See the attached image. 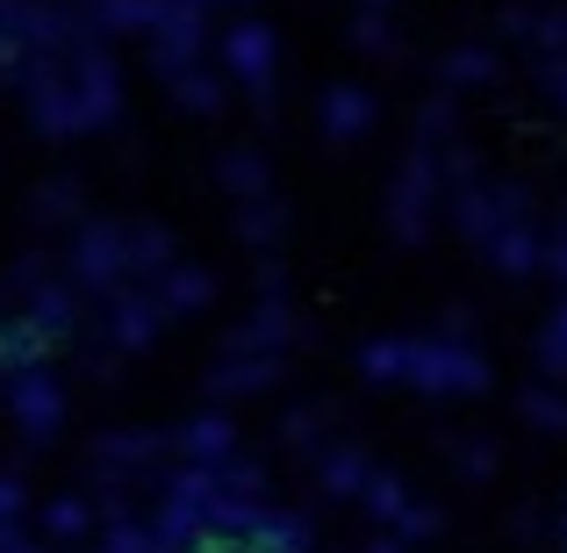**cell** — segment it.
Segmentation results:
<instances>
[{
    "mask_svg": "<svg viewBox=\"0 0 567 553\" xmlns=\"http://www.w3.org/2000/svg\"><path fill=\"white\" fill-rule=\"evenodd\" d=\"M216 58H223V80H237L251 94V115L274 123L280 115V37H274V22L237 14V22L216 37Z\"/></svg>",
    "mask_w": 567,
    "mask_h": 553,
    "instance_id": "obj_1",
    "label": "cell"
},
{
    "mask_svg": "<svg viewBox=\"0 0 567 553\" xmlns=\"http://www.w3.org/2000/svg\"><path fill=\"white\" fill-rule=\"evenodd\" d=\"M65 280L94 303L130 288V252H123V216H80L65 237Z\"/></svg>",
    "mask_w": 567,
    "mask_h": 553,
    "instance_id": "obj_2",
    "label": "cell"
},
{
    "mask_svg": "<svg viewBox=\"0 0 567 553\" xmlns=\"http://www.w3.org/2000/svg\"><path fill=\"white\" fill-rule=\"evenodd\" d=\"M488 360L482 346H453V338H410V388L424 396H445V402H467V396H488Z\"/></svg>",
    "mask_w": 567,
    "mask_h": 553,
    "instance_id": "obj_3",
    "label": "cell"
},
{
    "mask_svg": "<svg viewBox=\"0 0 567 553\" xmlns=\"http://www.w3.org/2000/svg\"><path fill=\"white\" fill-rule=\"evenodd\" d=\"M439 202H445V187H439V144H410L402 166H395V181H388V231H395L402 245H424Z\"/></svg>",
    "mask_w": 567,
    "mask_h": 553,
    "instance_id": "obj_4",
    "label": "cell"
},
{
    "mask_svg": "<svg viewBox=\"0 0 567 553\" xmlns=\"http://www.w3.org/2000/svg\"><path fill=\"white\" fill-rule=\"evenodd\" d=\"M14 86H22V115L29 130H43V137H86L80 123V94H72V65L65 58H29L22 72H14Z\"/></svg>",
    "mask_w": 567,
    "mask_h": 553,
    "instance_id": "obj_5",
    "label": "cell"
},
{
    "mask_svg": "<svg viewBox=\"0 0 567 553\" xmlns=\"http://www.w3.org/2000/svg\"><path fill=\"white\" fill-rule=\"evenodd\" d=\"M0 402H8V417L22 424L29 446H51L58 431H65V381H58V367H22L0 381Z\"/></svg>",
    "mask_w": 567,
    "mask_h": 553,
    "instance_id": "obj_6",
    "label": "cell"
},
{
    "mask_svg": "<svg viewBox=\"0 0 567 553\" xmlns=\"http://www.w3.org/2000/svg\"><path fill=\"white\" fill-rule=\"evenodd\" d=\"M72 65V94H80V123L86 130H115L123 123V65H115L109 43H80V51H65Z\"/></svg>",
    "mask_w": 567,
    "mask_h": 553,
    "instance_id": "obj_7",
    "label": "cell"
},
{
    "mask_svg": "<svg viewBox=\"0 0 567 553\" xmlns=\"http://www.w3.org/2000/svg\"><path fill=\"white\" fill-rule=\"evenodd\" d=\"M152 65H158V80H181V72L202 65V51H208V8H187V0H166V14H158V29H152Z\"/></svg>",
    "mask_w": 567,
    "mask_h": 553,
    "instance_id": "obj_8",
    "label": "cell"
},
{
    "mask_svg": "<svg viewBox=\"0 0 567 553\" xmlns=\"http://www.w3.org/2000/svg\"><path fill=\"white\" fill-rule=\"evenodd\" d=\"M14 317L29 324V331L43 338V352H65V346H80V324H86V303H80V288L72 280H43V288H29L22 295V309Z\"/></svg>",
    "mask_w": 567,
    "mask_h": 553,
    "instance_id": "obj_9",
    "label": "cell"
},
{
    "mask_svg": "<svg viewBox=\"0 0 567 553\" xmlns=\"http://www.w3.org/2000/svg\"><path fill=\"white\" fill-rule=\"evenodd\" d=\"M302 309H295V295H274V303H251V317L237 324L223 346L230 352H259V360H288L295 346H302Z\"/></svg>",
    "mask_w": 567,
    "mask_h": 553,
    "instance_id": "obj_10",
    "label": "cell"
},
{
    "mask_svg": "<svg viewBox=\"0 0 567 553\" xmlns=\"http://www.w3.org/2000/svg\"><path fill=\"white\" fill-rule=\"evenodd\" d=\"M158 460H173V431H152V424H123V431H101L86 446V468H109V474H158Z\"/></svg>",
    "mask_w": 567,
    "mask_h": 553,
    "instance_id": "obj_11",
    "label": "cell"
},
{
    "mask_svg": "<svg viewBox=\"0 0 567 553\" xmlns=\"http://www.w3.org/2000/svg\"><path fill=\"white\" fill-rule=\"evenodd\" d=\"M374 123H381V94L374 86H360V80H331L317 94V130L331 144H360V137H374Z\"/></svg>",
    "mask_w": 567,
    "mask_h": 553,
    "instance_id": "obj_12",
    "label": "cell"
},
{
    "mask_svg": "<svg viewBox=\"0 0 567 553\" xmlns=\"http://www.w3.org/2000/svg\"><path fill=\"white\" fill-rule=\"evenodd\" d=\"M482 259H488V274H503V280H532V274H546V223H539V216H511V223H496V237L482 245Z\"/></svg>",
    "mask_w": 567,
    "mask_h": 553,
    "instance_id": "obj_13",
    "label": "cell"
},
{
    "mask_svg": "<svg viewBox=\"0 0 567 553\" xmlns=\"http://www.w3.org/2000/svg\"><path fill=\"white\" fill-rule=\"evenodd\" d=\"M223 460H237V424L230 410H194L187 424H173V468H223Z\"/></svg>",
    "mask_w": 567,
    "mask_h": 553,
    "instance_id": "obj_14",
    "label": "cell"
},
{
    "mask_svg": "<svg viewBox=\"0 0 567 553\" xmlns=\"http://www.w3.org/2000/svg\"><path fill=\"white\" fill-rule=\"evenodd\" d=\"M280 373H288V360H259V352H230V346H223L216 360H208L202 388L216 396V410H223V402H237V396H266V388H280Z\"/></svg>",
    "mask_w": 567,
    "mask_h": 553,
    "instance_id": "obj_15",
    "label": "cell"
},
{
    "mask_svg": "<svg viewBox=\"0 0 567 553\" xmlns=\"http://www.w3.org/2000/svg\"><path fill=\"white\" fill-rule=\"evenodd\" d=\"M80 14H86V37L94 43H115V37H144L152 43L166 0H80Z\"/></svg>",
    "mask_w": 567,
    "mask_h": 553,
    "instance_id": "obj_16",
    "label": "cell"
},
{
    "mask_svg": "<svg viewBox=\"0 0 567 553\" xmlns=\"http://www.w3.org/2000/svg\"><path fill=\"white\" fill-rule=\"evenodd\" d=\"M309 474H317V496H331V503H360V489H367V474H374V460H367L352 439H331L317 460H309Z\"/></svg>",
    "mask_w": 567,
    "mask_h": 553,
    "instance_id": "obj_17",
    "label": "cell"
},
{
    "mask_svg": "<svg viewBox=\"0 0 567 553\" xmlns=\"http://www.w3.org/2000/svg\"><path fill=\"white\" fill-rule=\"evenodd\" d=\"M123 252H130V288H152L158 274L181 266V237L166 223H123Z\"/></svg>",
    "mask_w": 567,
    "mask_h": 553,
    "instance_id": "obj_18",
    "label": "cell"
},
{
    "mask_svg": "<svg viewBox=\"0 0 567 553\" xmlns=\"http://www.w3.org/2000/svg\"><path fill=\"white\" fill-rule=\"evenodd\" d=\"M237 553H317V525H309L302 511H280V503H266V511L251 518V532L237 540Z\"/></svg>",
    "mask_w": 567,
    "mask_h": 553,
    "instance_id": "obj_19",
    "label": "cell"
},
{
    "mask_svg": "<svg viewBox=\"0 0 567 553\" xmlns=\"http://www.w3.org/2000/svg\"><path fill=\"white\" fill-rule=\"evenodd\" d=\"M29 532H37L43 546H86V540L101 532V511L80 496V489H65V496H51V503L37 511V525H29Z\"/></svg>",
    "mask_w": 567,
    "mask_h": 553,
    "instance_id": "obj_20",
    "label": "cell"
},
{
    "mask_svg": "<svg viewBox=\"0 0 567 553\" xmlns=\"http://www.w3.org/2000/svg\"><path fill=\"white\" fill-rule=\"evenodd\" d=\"M503 80V51L496 43H453L439 58V94H482Z\"/></svg>",
    "mask_w": 567,
    "mask_h": 553,
    "instance_id": "obj_21",
    "label": "cell"
},
{
    "mask_svg": "<svg viewBox=\"0 0 567 553\" xmlns=\"http://www.w3.org/2000/svg\"><path fill=\"white\" fill-rule=\"evenodd\" d=\"M331 424H338V410H331V402H295V410H280L274 439H280V453L317 460L323 446H331Z\"/></svg>",
    "mask_w": 567,
    "mask_h": 553,
    "instance_id": "obj_22",
    "label": "cell"
},
{
    "mask_svg": "<svg viewBox=\"0 0 567 553\" xmlns=\"http://www.w3.org/2000/svg\"><path fill=\"white\" fill-rule=\"evenodd\" d=\"M216 187L230 194V202H259V194H274V158H266L259 144H230V152L216 158Z\"/></svg>",
    "mask_w": 567,
    "mask_h": 553,
    "instance_id": "obj_23",
    "label": "cell"
},
{
    "mask_svg": "<svg viewBox=\"0 0 567 553\" xmlns=\"http://www.w3.org/2000/svg\"><path fill=\"white\" fill-rule=\"evenodd\" d=\"M152 295H158V309H166V317H202V309H216V274L181 259L173 274L152 280Z\"/></svg>",
    "mask_w": 567,
    "mask_h": 553,
    "instance_id": "obj_24",
    "label": "cell"
},
{
    "mask_svg": "<svg viewBox=\"0 0 567 553\" xmlns=\"http://www.w3.org/2000/svg\"><path fill=\"white\" fill-rule=\"evenodd\" d=\"M80 216H86V187L72 181V173H51V181L29 187V223H37V231H72Z\"/></svg>",
    "mask_w": 567,
    "mask_h": 553,
    "instance_id": "obj_25",
    "label": "cell"
},
{
    "mask_svg": "<svg viewBox=\"0 0 567 553\" xmlns=\"http://www.w3.org/2000/svg\"><path fill=\"white\" fill-rule=\"evenodd\" d=\"M237 237H245L251 252H280L288 245V202L280 194H259V202H237Z\"/></svg>",
    "mask_w": 567,
    "mask_h": 553,
    "instance_id": "obj_26",
    "label": "cell"
},
{
    "mask_svg": "<svg viewBox=\"0 0 567 553\" xmlns=\"http://www.w3.org/2000/svg\"><path fill=\"white\" fill-rule=\"evenodd\" d=\"M166 94L181 101L187 115H223V109H230V80H216V65H208V58L194 72H181V80H166Z\"/></svg>",
    "mask_w": 567,
    "mask_h": 553,
    "instance_id": "obj_27",
    "label": "cell"
},
{
    "mask_svg": "<svg viewBox=\"0 0 567 553\" xmlns=\"http://www.w3.org/2000/svg\"><path fill=\"white\" fill-rule=\"evenodd\" d=\"M532 367H539V381H546V388H567V295H560L554 309H546L539 338H532Z\"/></svg>",
    "mask_w": 567,
    "mask_h": 553,
    "instance_id": "obj_28",
    "label": "cell"
},
{
    "mask_svg": "<svg viewBox=\"0 0 567 553\" xmlns=\"http://www.w3.org/2000/svg\"><path fill=\"white\" fill-rule=\"evenodd\" d=\"M360 381L410 388V338H367V346H360Z\"/></svg>",
    "mask_w": 567,
    "mask_h": 553,
    "instance_id": "obj_29",
    "label": "cell"
},
{
    "mask_svg": "<svg viewBox=\"0 0 567 553\" xmlns=\"http://www.w3.org/2000/svg\"><path fill=\"white\" fill-rule=\"evenodd\" d=\"M410 503H416V496H410V482H402V474H395V468H374V474H367V489H360V511H367V518H374V525H381V532H388V525H395V518H402V511H410Z\"/></svg>",
    "mask_w": 567,
    "mask_h": 553,
    "instance_id": "obj_30",
    "label": "cell"
},
{
    "mask_svg": "<svg viewBox=\"0 0 567 553\" xmlns=\"http://www.w3.org/2000/svg\"><path fill=\"white\" fill-rule=\"evenodd\" d=\"M517 417H525L532 431H546V439H567V388L532 381L525 396H517Z\"/></svg>",
    "mask_w": 567,
    "mask_h": 553,
    "instance_id": "obj_31",
    "label": "cell"
},
{
    "mask_svg": "<svg viewBox=\"0 0 567 553\" xmlns=\"http://www.w3.org/2000/svg\"><path fill=\"white\" fill-rule=\"evenodd\" d=\"M453 137H460V101L431 86V94L416 101V144H439V152H445Z\"/></svg>",
    "mask_w": 567,
    "mask_h": 553,
    "instance_id": "obj_32",
    "label": "cell"
},
{
    "mask_svg": "<svg viewBox=\"0 0 567 553\" xmlns=\"http://www.w3.org/2000/svg\"><path fill=\"white\" fill-rule=\"evenodd\" d=\"M352 51L374 58V65H402V37L388 14H352Z\"/></svg>",
    "mask_w": 567,
    "mask_h": 553,
    "instance_id": "obj_33",
    "label": "cell"
},
{
    "mask_svg": "<svg viewBox=\"0 0 567 553\" xmlns=\"http://www.w3.org/2000/svg\"><path fill=\"white\" fill-rule=\"evenodd\" d=\"M266 482H274V474L259 468V460H223L216 468V496H230V503H266Z\"/></svg>",
    "mask_w": 567,
    "mask_h": 553,
    "instance_id": "obj_34",
    "label": "cell"
},
{
    "mask_svg": "<svg viewBox=\"0 0 567 553\" xmlns=\"http://www.w3.org/2000/svg\"><path fill=\"white\" fill-rule=\"evenodd\" d=\"M94 553H166V546L152 540L144 518H109V525L94 532Z\"/></svg>",
    "mask_w": 567,
    "mask_h": 553,
    "instance_id": "obj_35",
    "label": "cell"
},
{
    "mask_svg": "<svg viewBox=\"0 0 567 553\" xmlns=\"http://www.w3.org/2000/svg\"><path fill=\"white\" fill-rule=\"evenodd\" d=\"M532 58H567V8L554 0V8H532Z\"/></svg>",
    "mask_w": 567,
    "mask_h": 553,
    "instance_id": "obj_36",
    "label": "cell"
},
{
    "mask_svg": "<svg viewBox=\"0 0 567 553\" xmlns=\"http://www.w3.org/2000/svg\"><path fill=\"white\" fill-rule=\"evenodd\" d=\"M388 532H395L402 546H424V540H439V532H445V511H431V503H410V511H402Z\"/></svg>",
    "mask_w": 567,
    "mask_h": 553,
    "instance_id": "obj_37",
    "label": "cell"
},
{
    "mask_svg": "<svg viewBox=\"0 0 567 553\" xmlns=\"http://www.w3.org/2000/svg\"><path fill=\"white\" fill-rule=\"evenodd\" d=\"M453 460H460V474H467V482H496V468H503V453L488 439H460Z\"/></svg>",
    "mask_w": 567,
    "mask_h": 553,
    "instance_id": "obj_38",
    "label": "cell"
},
{
    "mask_svg": "<svg viewBox=\"0 0 567 553\" xmlns=\"http://www.w3.org/2000/svg\"><path fill=\"white\" fill-rule=\"evenodd\" d=\"M251 288H259V303L288 295V259H280V252H259V259H251Z\"/></svg>",
    "mask_w": 567,
    "mask_h": 553,
    "instance_id": "obj_39",
    "label": "cell"
},
{
    "mask_svg": "<svg viewBox=\"0 0 567 553\" xmlns=\"http://www.w3.org/2000/svg\"><path fill=\"white\" fill-rule=\"evenodd\" d=\"M0 525H29V482L14 468H0Z\"/></svg>",
    "mask_w": 567,
    "mask_h": 553,
    "instance_id": "obj_40",
    "label": "cell"
},
{
    "mask_svg": "<svg viewBox=\"0 0 567 553\" xmlns=\"http://www.w3.org/2000/svg\"><path fill=\"white\" fill-rule=\"evenodd\" d=\"M474 331H482V317H474V303H453L439 317V338H453V346H474Z\"/></svg>",
    "mask_w": 567,
    "mask_h": 553,
    "instance_id": "obj_41",
    "label": "cell"
},
{
    "mask_svg": "<svg viewBox=\"0 0 567 553\" xmlns=\"http://www.w3.org/2000/svg\"><path fill=\"white\" fill-rule=\"evenodd\" d=\"M546 274H554L560 295H567V208H560V223H546Z\"/></svg>",
    "mask_w": 567,
    "mask_h": 553,
    "instance_id": "obj_42",
    "label": "cell"
},
{
    "mask_svg": "<svg viewBox=\"0 0 567 553\" xmlns=\"http://www.w3.org/2000/svg\"><path fill=\"white\" fill-rule=\"evenodd\" d=\"M488 22H496V37H503V43H525V37H532V8H496Z\"/></svg>",
    "mask_w": 567,
    "mask_h": 553,
    "instance_id": "obj_43",
    "label": "cell"
},
{
    "mask_svg": "<svg viewBox=\"0 0 567 553\" xmlns=\"http://www.w3.org/2000/svg\"><path fill=\"white\" fill-rule=\"evenodd\" d=\"M0 553H51L29 525H0Z\"/></svg>",
    "mask_w": 567,
    "mask_h": 553,
    "instance_id": "obj_44",
    "label": "cell"
},
{
    "mask_svg": "<svg viewBox=\"0 0 567 553\" xmlns=\"http://www.w3.org/2000/svg\"><path fill=\"white\" fill-rule=\"evenodd\" d=\"M360 553H410V546H402V540H395V532H374V540H367Z\"/></svg>",
    "mask_w": 567,
    "mask_h": 553,
    "instance_id": "obj_45",
    "label": "cell"
},
{
    "mask_svg": "<svg viewBox=\"0 0 567 553\" xmlns=\"http://www.w3.org/2000/svg\"><path fill=\"white\" fill-rule=\"evenodd\" d=\"M395 0H352V14H388Z\"/></svg>",
    "mask_w": 567,
    "mask_h": 553,
    "instance_id": "obj_46",
    "label": "cell"
},
{
    "mask_svg": "<svg viewBox=\"0 0 567 553\" xmlns=\"http://www.w3.org/2000/svg\"><path fill=\"white\" fill-rule=\"evenodd\" d=\"M187 8H208V14H216V0H187Z\"/></svg>",
    "mask_w": 567,
    "mask_h": 553,
    "instance_id": "obj_47",
    "label": "cell"
},
{
    "mask_svg": "<svg viewBox=\"0 0 567 553\" xmlns=\"http://www.w3.org/2000/svg\"><path fill=\"white\" fill-rule=\"evenodd\" d=\"M216 8H251V0H216Z\"/></svg>",
    "mask_w": 567,
    "mask_h": 553,
    "instance_id": "obj_48",
    "label": "cell"
},
{
    "mask_svg": "<svg viewBox=\"0 0 567 553\" xmlns=\"http://www.w3.org/2000/svg\"><path fill=\"white\" fill-rule=\"evenodd\" d=\"M560 553H567V518H560Z\"/></svg>",
    "mask_w": 567,
    "mask_h": 553,
    "instance_id": "obj_49",
    "label": "cell"
},
{
    "mask_svg": "<svg viewBox=\"0 0 567 553\" xmlns=\"http://www.w3.org/2000/svg\"><path fill=\"white\" fill-rule=\"evenodd\" d=\"M230 553H237V546H230Z\"/></svg>",
    "mask_w": 567,
    "mask_h": 553,
    "instance_id": "obj_50",
    "label": "cell"
}]
</instances>
